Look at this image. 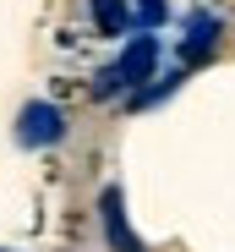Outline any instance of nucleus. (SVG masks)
<instances>
[{"label":"nucleus","mask_w":235,"mask_h":252,"mask_svg":"<svg viewBox=\"0 0 235 252\" xmlns=\"http://www.w3.org/2000/svg\"><path fill=\"white\" fill-rule=\"evenodd\" d=\"M60 137H66V115H60L50 99L22 104V115H17V143H22V148H50V143H60Z\"/></svg>","instance_id":"nucleus-1"},{"label":"nucleus","mask_w":235,"mask_h":252,"mask_svg":"<svg viewBox=\"0 0 235 252\" xmlns=\"http://www.w3.org/2000/svg\"><path fill=\"white\" fill-rule=\"evenodd\" d=\"M153 66H159V44L142 33V38H131V44H126V55L109 66L104 88H115V82H121V88H137V82H148V77H153Z\"/></svg>","instance_id":"nucleus-2"},{"label":"nucleus","mask_w":235,"mask_h":252,"mask_svg":"<svg viewBox=\"0 0 235 252\" xmlns=\"http://www.w3.org/2000/svg\"><path fill=\"white\" fill-rule=\"evenodd\" d=\"M99 214H104V236H109V247H115V252H142V241H137V236H131V225H126L121 187H104V197H99Z\"/></svg>","instance_id":"nucleus-3"},{"label":"nucleus","mask_w":235,"mask_h":252,"mask_svg":"<svg viewBox=\"0 0 235 252\" xmlns=\"http://www.w3.org/2000/svg\"><path fill=\"white\" fill-rule=\"evenodd\" d=\"M213 44H219V17L197 11V17L186 22V44H181V61H186V66H203Z\"/></svg>","instance_id":"nucleus-4"},{"label":"nucleus","mask_w":235,"mask_h":252,"mask_svg":"<svg viewBox=\"0 0 235 252\" xmlns=\"http://www.w3.org/2000/svg\"><path fill=\"white\" fill-rule=\"evenodd\" d=\"M88 6H93V22L104 33H121L131 22V0H88Z\"/></svg>","instance_id":"nucleus-5"},{"label":"nucleus","mask_w":235,"mask_h":252,"mask_svg":"<svg viewBox=\"0 0 235 252\" xmlns=\"http://www.w3.org/2000/svg\"><path fill=\"white\" fill-rule=\"evenodd\" d=\"M137 17H142L148 28H153V22H164V17H170V0H137Z\"/></svg>","instance_id":"nucleus-6"}]
</instances>
